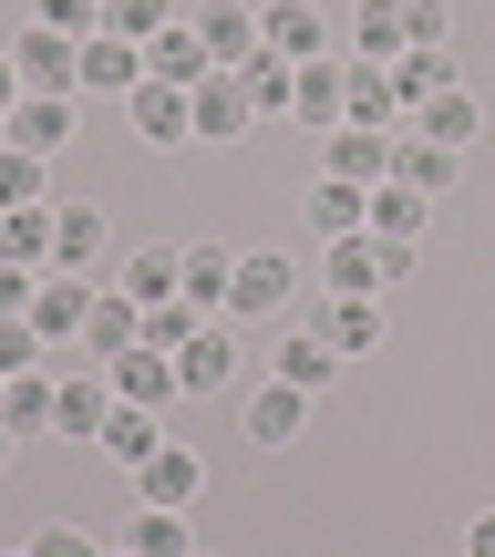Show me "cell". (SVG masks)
I'll list each match as a JSON object with an SVG mask.
<instances>
[{
    "mask_svg": "<svg viewBox=\"0 0 495 557\" xmlns=\"http://www.w3.org/2000/svg\"><path fill=\"white\" fill-rule=\"evenodd\" d=\"M289 289H299V259H289V248H248V259H238V289H227V320L258 331V320L289 310Z\"/></svg>",
    "mask_w": 495,
    "mask_h": 557,
    "instance_id": "4",
    "label": "cell"
},
{
    "mask_svg": "<svg viewBox=\"0 0 495 557\" xmlns=\"http://www.w3.org/2000/svg\"><path fill=\"white\" fill-rule=\"evenodd\" d=\"M299 227H310L320 248H331V238H361V227H372V186H351V176H310Z\"/></svg>",
    "mask_w": 495,
    "mask_h": 557,
    "instance_id": "9",
    "label": "cell"
},
{
    "mask_svg": "<svg viewBox=\"0 0 495 557\" xmlns=\"http://www.w3.org/2000/svg\"><path fill=\"white\" fill-rule=\"evenodd\" d=\"M73 135H83V94H32V103L11 114V135H0V145H21V156H41V165H52Z\"/></svg>",
    "mask_w": 495,
    "mask_h": 557,
    "instance_id": "10",
    "label": "cell"
},
{
    "mask_svg": "<svg viewBox=\"0 0 495 557\" xmlns=\"http://www.w3.org/2000/svg\"><path fill=\"white\" fill-rule=\"evenodd\" d=\"M135 496H145V506H176V517H186V506L207 496V465H197V444H156V455L135 465Z\"/></svg>",
    "mask_w": 495,
    "mask_h": 557,
    "instance_id": "13",
    "label": "cell"
},
{
    "mask_svg": "<svg viewBox=\"0 0 495 557\" xmlns=\"http://www.w3.org/2000/svg\"><path fill=\"white\" fill-rule=\"evenodd\" d=\"M0 207H52V165L21 156V145H0Z\"/></svg>",
    "mask_w": 495,
    "mask_h": 557,
    "instance_id": "35",
    "label": "cell"
},
{
    "mask_svg": "<svg viewBox=\"0 0 495 557\" xmlns=\"http://www.w3.org/2000/svg\"><path fill=\"white\" fill-rule=\"evenodd\" d=\"M0 259L52 269V207H0Z\"/></svg>",
    "mask_w": 495,
    "mask_h": 557,
    "instance_id": "34",
    "label": "cell"
},
{
    "mask_svg": "<svg viewBox=\"0 0 495 557\" xmlns=\"http://www.w3.org/2000/svg\"><path fill=\"white\" fill-rule=\"evenodd\" d=\"M258 41H269L279 62H331V21H320V0H258Z\"/></svg>",
    "mask_w": 495,
    "mask_h": 557,
    "instance_id": "8",
    "label": "cell"
},
{
    "mask_svg": "<svg viewBox=\"0 0 495 557\" xmlns=\"http://www.w3.org/2000/svg\"><path fill=\"white\" fill-rule=\"evenodd\" d=\"M238 83H248V103H258V124H269V114H289V103H299V62H279L269 41H258V52L238 62Z\"/></svg>",
    "mask_w": 495,
    "mask_h": 557,
    "instance_id": "31",
    "label": "cell"
},
{
    "mask_svg": "<svg viewBox=\"0 0 495 557\" xmlns=\"http://www.w3.org/2000/svg\"><path fill=\"white\" fill-rule=\"evenodd\" d=\"M11 455H21V434H11V423H0V475H11Z\"/></svg>",
    "mask_w": 495,
    "mask_h": 557,
    "instance_id": "45",
    "label": "cell"
},
{
    "mask_svg": "<svg viewBox=\"0 0 495 557\" xmlns=\"http://www.w3.org/2000/svg\"><path fill=\"white\" fill-rule=\"evenodd\" d=\"M135 83H145V41H124V32H94V41H83V94H135Z\"/></svg>",
    "mask_w": 495,
    "mask_h": 557,
    "instance_id": "20",
    "label": "cell"
},
{
    "mask_svg": "<svg viewBox=\"0 0 495 557\" xmlns=\"http://www.w3.org/2000/svg\"><path fill=\"white\" fill-rule=\"evenodd\" d=\"M413 32H403V0H351V62H403Z\"/></svg>",
    "mask_w": 495,
    "mask_h": 557,
    "instance_id": "26",
    "label": "cell"
},
{
    "mask_svg": "<svg viewBox=\"0 0 495 557\" xmlns=\"http://www.w3.org/2000/svg\"><path fill=\"white\" fill-rule=\"evenodd\" d=\"M207 73H218V52L197 41V21H165V32L145 41V83H186V94H197Z\"/></svg>",
    "mask_w": 495,
    "mask_h": 557,
    "instance_id": "17",
    "label": "cell"
},
{
    "mask_svg": "<svg viewBox=\"0 0 495 557\" xmlns=\"http://www.w3.org/2000/svg\"><path fill=\"white\" fill-rule=\"evenodd\" d=\"M103 372H114V403H186V382H176V351H156V341H135V351L124 361H103Z\"/></svg>",
    "mask_w": 495,
    "mask_h": 557,
    "instance_id": "15",
    "label": "cell"
},
{
    "mask_svg": "<svg viewBox=\"0 0 495 557\" xmlns=\"http://www.w3.org/2000/svg\"><path fill=\"white\" fill-rule=\"evenodd\" d=\"M32 289H41V269L0 259V320H32Z\"/></svg>",
    "mask_w": 495,
    "mask_h": 557,
    "instance_id": "41",
    "label": "cell"
},
{
    "mask_svg": "<svg viewBox=\"0 0 495 557\" xmlns=\"http://www.w3.org/2000/svg\"><path fill=\"white\" fill-rule=\"evenodd\" d=\"M21 547H32V557H103V537H94V527H73V517H41Z\"/></svg>",
    "mask_w": 495,
    "mask_h": 557,
    "instance_id": "37",
    "label": "cell"
},
{
    "mask_svg": "<svg viewBox=\"0 0 495 557\" xmlns=\"http://www.w3.org/2000/svg\"><path fill=\"white\" fill-rule=\"evenodd\" d=\"M11 62L32 94H83V41L73 32H41V21H21L11 32Z\"/></svg>",
    "mask_w": 495,
    "mask_h": 557,
    "instance_id": "6",
    "label": "cell"
},
{
    "mask_svg": "<svg viewBox=\"0 0 495 557\" xmlns=\"http://www.w3.org/2000/svg\"><path fill=\"white\" fill-rule=\"evenodd\" d=\"M227 403H238V434L258 444V455H289V444L299 434H310V393H299V382H238V393H227Z\"/></svg>",
    "mask_w": 495,
    "mask_h": 557,
    "instance_id": "1",
    "label": "cell"
},
{
    "mask_svg": "<svg viewBox=\"0 0 495 557\" xmlns=\"http://www.w3.org/2000/svg\"><path fill=\"white\" fill-rule=\"evenodd\" d=\"M197 41L218 52V73H238V62L258 52V11H248V0H207V11H197Z\"/></svg>",
    "mask_w": 495,
    "mask_h": 557,
    "instance_id": "27",
    "label": "cell"
},
{
    "mask_svg": "<svg viewBox=\"0 0 495 557\" xmlns=\"http://www.w3.org/2000/svg\"><path fill=\"white\" fill-rule=\"evenodd\" d=\"M114 547H135V557H197V527H186L176 517V506H145V517L135 527H124V537Z\"/></svg>",
    "mask_w": 495,
    "mask_h": 557,
    "instance_id": "33",
    "label": "cell"
},
{
    "mask_svg": "<svg viewBox=\"0 0 495 557\" xmlns=\"http://www.w3.org/2000/svg\"><path fill=\"white\" fill-rule=\"evenodd\" d=\"M393 176H403V186H423V197H455L465 156H455V145H434V135H413V124H403V135H393Z\"/></svg>",
    "mask_w": 495,
    "mask_h": 557,
    "instance_id": "19",
    "label": "cell"
},
{
    "mask_svg": "<svg viewBox=\"0 0 495 557\" xmlns=\"http://www.w3.org/2000/svg\"><path fill=\"white\" fill-rule=\"evenodd\" d=\"M341 124H382V135H403L393 62H351V52H341Z\"/></svg>",
    "mask_w": 495,
    "mask_h": 557,
    "instance_id": "12",
    "label": "cell"
},
{
    "mask_svg": "<svg viewBox=\"0 0 495 557\" xmlns=\"http://www.w3.org/2000/svg\"><path fill=\"white\" fill-rule=\"evenodd\" d=\"M145 341V299H124L114 278L94 289V310H83V361H124Z\"/></svg>",
    "mask_w": 495,
    "mask_h": 557,
    "instance_id": "14",
    "label": "cell"
},
{
    "mask_svg": "<svg viewBox=\"0 0 495 557\" xmlns=\"http://www.w3.org/2000/svg\"><path fill=\"white\" fill-rule=\"evenodd\" d=\"M413 135H434V145H455V156H475V145H485V114H475V94L455 83V94H434V103L413 114Z\"/></svg>",
    "mask_w": 495,
    "mask_h": 557,
    "instance_id": "30",
    "label": "cell"
},
{
    "mask_svg": "<svg viewBox=\"0 0 495 557\" xmlns=\"http://www.w3.org/2000/svg\"><path fill=\"white\" fill-rule=\"evenodd\" d=\"M103 423H114V372H103V361H73V372H52V434L103 444Z\"/></svg>",
    "mask_w": 495,
    "mask_h": 557,
    "instance_id": "2",
    "label": "cell"
},
{
    "mask_svg": "<svg viewBox=\"0 0 495 557\" xmlns=\"http://www.w3.org/2000/svg\"><path fill=\"white\" fill-rule=\"evenodd\" d=\"M248 124H258L248 83H238V73H207V83H197V145H248Z\"/></svg>",
    "mask_w": 495,
    "mask_h": 557,
    "instance_id": "16",
    "label": "cell"
},
{
    "mask_svg": "<svg viewBox=\"0 0 495 557\" xmlns=\"http://www.w3.org/2000/svg\"><path fill=\"white\" fill-rule=\"evenodd\" d=\"M0 423H11L21 444H41V434H52V361H32V372H11V382H0Z\"/></svg>",
    "mask_w": 495,
    "mask_h": 557,
    "instance_id": "23",
    "label": "cell"
},
{
    "mask_svg": "<svg viewBox=\"0 0 495 557\" xmlns=\"http://www.w3.org/2000/svg\"><path fill=\"white\" fill-rule=\"evenodd\" d=\"M310 331L331 341L341 361H361V351L382 341V299H331V289H320V320H310Z\"/></svg>",
    "mask_w": 495,
    "mask_h": 557,
    "instance_id": "25",
    "label": "cell"
},
{
    "mask_svg": "<svg viewBox=\"0 0 495 557\" xmlns=\"http://www.w3.org/2000/svg\"><path fill=\"white\" fill-rule=\"evenodd\" d=\"M124 124H135V145L176 156V145H197V94H186V83H135V94H124Z\"/></svg>",
    "mask_w": 495,
    "mask_h": 557,
    "instance_id": "5",
    "label": "cell"
},
{
    "mask_svg": "<svg viewBox=\"0 0 495 557\" xmlns=\"http://www.w3.org/2000/svg\"><path fill=\"white\" fill-rule=\"evenodd\" d=\"M114 289H124V299H145V310H156V299H176V289H186V248H165V238H145V248H124V269H114Z\"/></svg>",
    "mask_w": 495,
    "mask_h": 557,
    "instance_id": "18",
    "label": "cell"
},
{
    "mask_svg": "<svg viewBox=\"0 0 495 557\" xmlns=\"http://www.w3.org/2000/svg\"><path fill=\"white\" fill-rule=\"evenodd\" d=\"M269 372L279 382H299V393H331V372H341V351H331V341H320V331H289V341H279V351H269Z\"/></svg>",
    "mask_w": 495,
    "mask_h": 557,
    "instance_id": "29",
    "label": "cell"
},
{
    "mask_svg": "<svg viewBox=\"0 0 495 557\" xmlns=\"http://www.w3.org/2000/svg\"><path fill=\"white\" fill-rule=\"evenodd\" d=\"M156 444H176V434H165V413H156V403H114V423H103V455H114L124 475H135V465L156 455Z\"/></svg>",
    "mask_w": 495,
    "mask_h": 557,
    "instance_id": "28",
    "label": "cell"
},
{
    "mask_svg": "<svg viewBox=\"0 0 495 557\" xmlns=\"http://www.w3.org/2000/svg\"><path fill=\"white\" fill-rule=\"evenodd\" d=\"M403 32H413V41H444V0H403Z\"/></svg>",
    "mask_w": 495,
    "mask_h": 557,
    "instance_id": "43",
    "label": "cell"
},
{
    "mask_svg": "<svg viewBox=\"0 0 495 557\" xmlns=\"http://www.w3.org/2000/svg\"><path fill=\"white\" fill-rule=\"evenodd\" d=\"M465 557H495V506H485L475 527H465Z\"/></svg>",
    "mask_w": 495,
    "mask_h": 557,
    "instance_id": "44",
    "label": "cell"
},
{
    "mask_svg": "<svg viewBox=\"0 0 495 557\" xmlns=\"http://www.w3.org/2000/svg\"><path fill=\"white\" fill-rule=\"evenodd\" d=\"M423 227H434V197H423V186H372V238L382 248H423Z\"/></svg>",
    "mask_w": 495,
    "mask_h": 557,
    "instance_id": "21",
    "label": "cell"
},
{
    "mask_svg": "<svg viewBox=\"0 0 495 557\" xmlns=\"http://www.w3.org/2000/svg\"><path fill=\"white\" fill-rule=\"evenodd\" d=\"M320 176L393 186V135H382V124H331V135H320Z\"/></svg>",
    "mask_w": 495,
    "mask_h": 557,
    "instance_id": "7",
    "label": "cell"
},
{
    "mask_svg": "<svg viewBox=\"0 0 495 557\" xmlns=\"http://www.w3.org/2000/svg\"><path fill=\"white\" fill-rule=\"evenodd\" d=\"M103 557H135V547H103Z\"/></svg>",
    "mask_w": 495,
    "mask_h": 557,
    "instance_id": "46",
    "label": "cell"
},
{
    "mask_svg": "<svg viewBox=\"0 0 495 557\" xmlns=\"http://www.w3.org/2000/svg\"><path fill=\"white\" fill-rule=\"evenodd\" d=\"M103 259H114V218H103L94 197H52V269L103 278Z\"/></svg>",
    "mask_w": 495,
    "mask_h": 557,
    "instance_id": "3",
    "label": "cell"
},
{
    "mask_svg": "<svg viewBox=\"0 0 495 557\" xmlns=\"http://www.w3.org/2000/svg\"><path fill=\"white\" fill-rule=\"evenodd\" d=\"M289 124H310V135H331V124H341V52H331V62H299V103H289Z\"/></svg>",
    "mask_w": 495,
    "mask_h": 557,
    "instance_id": "32",
    "label": "cell"
},
{
    "mask_svg": "<svg viewBox=\"0 0 495 557\" xmlns=\"http://www.w3.org/2000/svg\"><path fill=\"white\" fill-rule=\"evenodd\" d=\"M32 21H41V32H73V41H94V32H103V0H32Z\"/></svg>",
    "mask_w": 495,
    "mask_h": 557,
    "instance_id": "38",
    "label": "cell"
},
{
    "mask_svg": "<svg viewBox=\"0 0 495 557\" xmlns=\"http://www.w3.org/2000/svg\"><path fill=\"white\" fill-rule=\"evenodd\" d=\"M103 11H114V0H103Z\"/></svg>",
    "mask_w": 495,
    "mask_h": 557,
    "instance_id": "48",
    "label": "cell"
},
{
    "mask_svg": "<svg viewBox=\"0 0 495 557\" xmlns=\"http://www.w3.org/2000/svg\"><path fill=\"white\" fill-rule=\"evenodd\" d=\"M32 103V83H21V62H11V41H0V135H11V114Z\"/></svg>",
    "mask_w": 495,
    "mask_h": 557,
    "instance_id": "42",
    "label": "cell"
},
{
    "mask_svg": "<svg viewBox=\"0 0 495 557\" xmlns=\"http://www.w3.org/2000/svg\"><path fill=\"white\" fill-rule=\"evenodd\" d=\"M227 289H238V248L227 238H186V299L207 320H227Z\"/></svg>",
    "mask_w": 495,
    "mask_h": 557,
    "instance_id": "22",
    "label": "cell"
},
{
    "mask_svg": "<svg viewBox=\"0 0 495 557\" xmlns=\"http://www.w3.org/2000/svg\"><path fill=\"white\" fill-rule=\"evenodd\" d=\"M238 320H207V331L197 341H186V351H176V382H186V393H238Z\"/></svg>",
    "mask_w": 495,
    "mask_h": 557,
    "instance_id": "11",
    "label": "cell"
},
{
    "mask_svg": "<svg viewBox=\"0 0 495 557\" xmlns=\"http://www.w3.org/2000/svg\"><path fill=\"white\" fill-rule=\"evenodd\" d=\"M197 557H218V547H197Z\"/></svg>",
    "mask_w": 495,
    "mask_h": 557,
    "instance_id": "47",
    "label": "cell"
},
{
    "mask_svg": "<svg viewBox=\"0 0 495 557\" xmlns=\"http://www.w3.org/2000/svg\"><path fill=\"white\" fill-rule=\"evenodd\" d=\"M197 331H207V310H197V299H186V289L145 310V341H156V351H186V341H197Z\"/></svg>",
    "mask_w": 495,
    "mask_h": 557,
    "instance_id": "36",
    "label": "cell"
},
{
    "mask_svg": "<svg viewBox=\"0 0 495 557\" xmlns=\"http://www.w3.org/2000/svg\"><path fill=\"white\" fill-rule=\"evenodd\" d=\"M32 361H52V351H41V331H32V320H0V382L32 372Z\"/></svg>",
    "mask_w": 495,
    "mask_h": 557,
    "instance_id": "40",
    "label": "cell"
},
{
    "mask_svg": "<svg viewBox=\"0 0 495 557\" xmlns=\"http://www.w3.org/2000/svg\"><path fill=\"white\" fill-rule=\"evenodd\" d=\"M393 94H403V124H413L434 94H455V52H444V41H413V52L393 62Z\"/></svg>",
    "mask_w": 495,
    "mask_h": 557,
    "instance_id": "24",
    "label": "cell"
},
{
    "mask_svg": "<svg viewBox=\"0 0 495 557\" xmlns=\"http://www.w3.org/2000/svg\"><path fill=\"white\" fill-rule=\"evenodd\" d=\"M165 21H176L165 0H114V11H103V32H124V41H156Z\"/></svg>",
    "mask_w": 495,
    "mask_h": 557,
    "instance_id": "39",
    "label": "cell"
}]
</instances>
